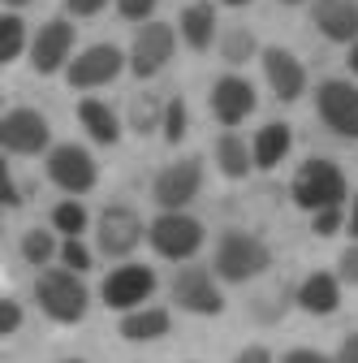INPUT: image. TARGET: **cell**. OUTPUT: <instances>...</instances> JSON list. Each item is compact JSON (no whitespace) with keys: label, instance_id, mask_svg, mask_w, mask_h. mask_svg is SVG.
I'll list each match as a JSON object with an SVG mask.
<instances>
[{"label":"cell","instance_id":"25","mask_svg":"<svg viewBox=\"0 0 358 363\" xmlns=\"http://www.w3.org/2000/svg\"><path fill=\"white\" fill-rule=\"evenodd\" d=\"M22 48H26V26H22L18 13H5V18H0V61H5V65L18 61Z\"/></svg>","mask_w":358,"mask_h":363},{"label":"cell","instance_id":"6","mask_svg":"<svg viewBox=\"0 0 358 363\" xmlns=\"http://www.w3.org/2000/svg\"><path fill=\"white\" fill-rule=\"evenodd\" d=\"M173 303L182 311H195V315H220L225 311V294H220L216 277L199 264H186L173 277Z\"/></svg>","mask_w":358,"mask_h":363},{"label":"cell","instance_id":"22","mask_svg":"<svg viewBox=\"0 0 358 363\" xmlns=\"http://www.w3.org/2000/svg\"><path fill=\"white\" fill-rule=\"evenodd\" d=\"M182 39L190 43L195 52L212 48V39H216V9L207 5V0H199V5H186V9H182Z\"/></svg>","mask_w":358,"mask_h":363},{"label":"cell","instance_id":"23","mask_svg":"<svg viewBox=\"0 0 358 363\" xmlns=\"http://www.w3.org/2000/svg\"><path fill=\"white\" fill-rule=\"evenodd\" d=\"M216 164H220V173L225 177H246L250 173V164H255V152L238 139V134H220L216 139Z\"/></svg>","mask_w":358,"mask_h":363},{"label":"cell","instance_id":"2","mask_svg":"<svg viewBox=\"0 0 358 363\" xmlns=\"http://www.w3.org/2000/svg\"><path fill=\"white\" fill-rule=\"evenodd\" d=\"M35 298H39V307L48 311L57 325H78L82 315H86V303H91L86 286L78 281V272H69V268H48V272H39Z\"/></svg>","mask_w":358,"mask_h":363},{"label":"cell","instance_id":"36","mask_svg":"<svg viewBox=\"0 0 358 363\" xmlns=\"http://www.w3.org/2000/svg\"><path fill=\"white\" fill-rule=\"evenodd\" d=\"M285 363H337V359H328V354H320V350L298 346V350H289V354H285Z\"/></svg>","mask_w":358,"mask_h":363},{"label":"cell","instance_id":"9","mask_svg":"<svg viewBox=\"0 0 358 363\" xmlns=\"http://www.w3.org/2000/svg\"><path fill=\"white\" fill-rule=\"evenodd\" d=\"M48 177L57 182L65 195H86L96 186V160H91V152L78 147V143H61V147L48 152Z\"/></svg>","mask_w":358,"mask_h":363},{"label":"cell","instance_id":"14","mask_svg":"<svg viewBox=\"0 0 358 363\" xmlns=\"http://www.w3.org/2000/svg\"><path fill=\"white\" fill-rule=\"evenodd\" d=\"M69 48H74V26L65 18L43 22L39 35H35V43H30V65H35V74H57L69 61Z\"/></svg>","mask_w":358,"mask_h":363},{"label":"cell","instance_id":"24","mask_svg":"<svg viewBox=\"0 0 358 363\" xmlns=\"http://www.w3.org/2000/svg\"><path fill=\"white\" fill-rule=\"evenodd\" d=\"M255 52H259V43H255V35L246 26H229L225 35H220V57H225L229 65H246Z\"/></svg>","mask_w":358,"mask_h":363},{"label":"cell","instance_id":"17","mask_svg":"<svg viewBox=\"0 0 358 363\" xmlns=\"http://www.w3.org/2000/svg\"><path fill=\"white\" fill-rule=\"evenodd\" d=\"M311 22L333 43H358V0H316Z\"/></svg>","mask_w":358,"mask_h":363},{"label":"cell","instance_id":"11","mask_svg":"<svg viewBox=\"0 0 358 363\" xmlns=\"http://www.w3.org/2000/svg\"><path fill=\"white\" fill-rule=\"evenodd\" d=\"M151 290H156V272L147 264H121L104 277V303L117 307V311L143 307L151 298Z\"/></svg>","mask_w":358,"mask_h":363},{"label":"cell","instance_id":"10","mask_svg":"<svg viewBox=\"0 0 358 363\" xmlns=\"http://www.w3.org/2000/svg\"><path fill=\"white\" fill-rule=\"evenodd\" d=\"M199 186H203V164H199V156L173 160V164L160 169V177H156V203H160L164 212H182V208L199 195Z\"/></svg>","mask_w":358,"mask_h":363},{"label":"cell","instance_id":"20","mask_svg":"<svg viewBox=\"0 0 358 363\" xmlns=\"http://www.w3.org/2000/svg\"><path fill=\"white\" fill-rule=\"evenodd\" d=\"M168 311L164 307H134L125 311V320H121V337L125 342H156L168 333Z\"/></svg>","mask_w":358,"mask_h":363},{"label":"cell","instance_id":"21","mask_svg":"<svg viewBox=\"0 0 358 363\" xmlns=\"http://www.w3.org/2000/svg\"><path fill=\"white\" fill-rule=\"evenodd\" d=\"M78 117H82L86 134H91L96 143L112 147V143L121 139V121H117V113H112L104 100H82V104H78Z\"/></svg>","mask_w":358,"mask_h":363},{"label":"cell","instance_id":"5","mask_svg":"<svg viewBox=\"0 0 358 363\" xmlns=\"http://www.w3.org/2000/svg\"><path fill=\"white\" fill-rule=\"evenodd\" d=\"M143 234H147L143 216L134 212V208H121V203L104 208L100 220H96V242H100V251H104L108 259H125L134 247L143 242Z\"/></svg>","mask_w":358,"mask_h":363},{"label":"cell","instance_id":"16","mask_svg":"<svg viewBox=\"0 0 358 363\" xmlns=\"http://www.w3.org/2000/svg\"><path fill=\"white\" fill-rule=\"evenodd\" d=\"M263 74H267V86L277 91V100L285 104L306 91V69L289 48H263Z\"/></svg>","mask_w":358,"mask_h":363},{"label":"cell","instance_id":"28","mask_svg":"<svg viewBox=\"0 0 358 363\" xmlns=\"http://www.w3.org/2000/svg\"><path fill=\"white\" fill-rule=\"evenodd\" d=\"M129 125L139 130V134H151L156 125H164V108L151 96H139V100H134V108H129Z\"/></svg>","mask_w":358,"mask_h":363},{"label":"cell","instance_id":"19","mask_svg":"<svg viewBox=\"0 0 358 363\" xmlns=\"http://www.w3.org/2000/svg\"><path fill=\"white\" fill-rule=\"evenodd\" d=\"M289 147H294V130L285 125V121H267L259 134H255V164L259 169H277L285 156H289Z\"/></svg>","mask_w":358,"mask_h":363},{"label":"cell","instance_id":"18","mask_svg":"<svg viewBox=\"0 0 358 363\" xmlns=\"http://www.w3.org/2000/svg\"><path fill=\"white\" fill-rule=\"evenodd\" d=\"M337 303H341V277H333V272H311L298 286V307L311 315H333Z\"/></svg>","mask_w":358,"mask_h":363},{"label":"cell","instance_id":"38","mask_svg":"<svg viewBox=\"0 0 358 363\" xmlns=\"http://www.w3.org/2000/svg\"><path fill=\"white\" fill-rule=\"evenodd\" d=\"M233 363H272V354H267L263 346H246V350H242Z\"/></svg>","mask_w":358,"mask_h":363},{"label":"cell","instance_id":"27","mask_svg":"<svg viewBox=\"0 0 358 363\" xmlns=\"http://www.w3.org/2000/svg\"><path fill=\"white\" fill-rule=\"evenodd\" d=\"M22 255H26V264L43 268V264H48V259L57 255L52 234H48V230H26V234H22Z\"/></svg>","mask_w":358,"mask_h":363},{"label":"cell","instance_id":"3","mask_svg":"<svg viewBox=\"0 0 358 363\" xmlns=\"http://www.w3.org/2000/svg\"><path fill=\"white\" fill-rule=\"evenodd\" d=\"M345 199V173L333 160H306L294 177V203L306 212H320V208H341Z\"/></svg>","mask_w":358,"mask_h":363},{"label":"cell","instance_id":"39","mask_svg":"<svg viewBox=\"0 0 358 363\" xmlns=\"http://www.w3.org/2000/svg\"><path fill=\"white\" fill-rule=\"evenodd\" d=\"M5 208H22V191H18V182H13V177L5 182Z\"/></svg>","mask_w":358,"mask_h":363},{"label":"cell","instance_id":"33","mask_svg":"<svg viewBox=\"0 0 358 363\" xmlns=\"http://www.w3.org/2000/svg\"><path fill=\"white\" fill-rule=\"evenodd\" d=\"M311 225H316V234H320V238H333V234L341 230V208H320Z\"/></svg>","mask_w":358,"mask_h":363},{"label":"cell","instance_id":"4","mask_svg":"<svg viewBox=\"0 0 358 363\" xmlns=\"http://www.w3.org/2000/svg\"><path fill=\"white\" fill-rule=\"evenodd\" d=\"M147 238H151L156 255H164V259H190L203 247V225L186 212H160L147 225Z\"/></svg>","mask_w":358,"mask_h":363},{"label":"cell","instance_id":"13","mask_svg":"<svg viewBox=\"0 0 358 363\" xmlns=\"http://www.w3.org/2000/svg\"><path fill=\"white\" fill-rule=\"evenodd\" d=\"M121 65H125V52L117 48V43H91L86 52H78L74 61H69V86H104V82H112L117 74H121Z\"/></svg>","mask_w":358,"mask_h":363},{"label":"cell","instance_id":"31","mask_svg":"<svg viewBox=\"0 0 358 363\" xmlns=\"http://www.w3.org/2000/svg\"><path fill=\"white\" fill-rule=\"evenodd\" d=\"M117 13L129 22H151L156 13V0H117Z\"/></svg>","mask_w":358,"mask_h":363},{"label":"cell","instance_id":"35","mask_svg":"<svg viewBox=\"0 0 358 363\" xmlns=\"http://www.w3.org/2000/svg\"><path fill=\"white\" fill-rule=\"evenodd\" d=\"M108 5V0H65V9L74 13V18H91V13H100Z\"/></svg>","mask_w":358,"mask_h":363},{"label":"cell","instance_id":"34","mask_svg":"<svg viewBox=\"0 0 358 363\" xmlns=\"http://www.w3.org/2000/svg\"><path fill=\"white\" fill-rule=\"evenodd\" d=\"M337 277L350 281V286H358V242L341 251V259H337Z\"/></svg>","mask_w":358,"mask_h":363},{"label":"cell","instance_id":"15","mask_svg":"<svg viewBox=\"0 0 358 363\" xmlns=\"http://www.w3.org/2000/svg\"><path fill=\"white\" fill-rule=\"evenodd\" d=\"M212 113L216 121H225V125H238L255 113V86L238 74H225V78H216L212 86Z\"/></svg>","mask_w":358,"mask_h":363},{"label":"cell","instance_id":"30","mask_svg":"<svg viewBox=\"0 0 358 363\" xmlns=\"http://www.w3.org/2000/svg\"><path fill=\"white\" fill-rule=\"evenodd\" d=\"M61 264L69 272H86V268H91V251L82 247V238H65L61 242Z\"/></svg>","mask_w":358,"mask_h":363},{"label":"cell","instance_id":"45","mask_svg":"<svg viewBox=\"0 0 358 363\" xmlns=\"http://www.w3.org/2000/svg\"><path fill=\"white\" fill-rule=\"evenodd\" d=\"M61 363H82V359H61Z\"/></svg>","mask_w":358,"mask_h":363},{"label":"cell","instance_id":"7","mask_svg":"<svg viewBox=\"0 0 358 363\" xmlns=\"http://www.w3.org/2000/svg\"><path fill=\"white\" fill-rule=\"evenodd\" d=\"M0 143H5V152H13V156H35V152H43L52 143V125L35 108H13V113L0 117Z\"/></svg>","mask_w":358,"mask_h":363},{"label":"cell","instance_id":"40","mask_svg":"<svg viewBox=\"0 0 358 363\" xmlns=\"http://www.w3.org/2000/svg\"><path fill=\"white\" fill-rule=\"evenodd\" d=\"M350 234L358 238V195H354V216H350Z\"/></svg>","mask_w":358,"mask_h":363},{"label":"cell","instance_id":"41","mask_svg":"<svg viewBox=\"0 0 358 363\" xmlns=\"http://www.w3.org/2000/svg\"><path fill=\"white\" fill-rule=\"evenodd\" d=\"M350 69L358 74V43H354V48H350Z\"/></svg>","mask_w":358,"mask_h":363},{"label":"cell","instance_id":"8","mask_svg":"<svg viewBox=\"0 0 358 363\" xmlns=\"http://www.w3.org/2000/svg\"><path fill=\"white\" fill-rule=\"evenodd\" d=\"M316 108L320 117L341 134V139H358V86L345 78H328L316 91Z\"/></svg>","mask_w":358,"mask_h":363},{"label":"cell","instance_id":"43","mask_svg":"<svg viewBox=\"0 0 358 363\" xmlns=\"http://www.w3.org/2000/svg\"><path fill=\"white\" fill-rule=\"evenodd\" d=\"M5 5H9V9H22V5H30V0H5Z\"/></svg>","mask_w":358,"mask_h":363},{"label":"cell","instance_id":"26","mask_svg":"<svg viewBox=\"0 0 358 363\" xmlns=\"http://www.w3.org/2000/svg\"><path fill=\"white\" fill-rule=\"evenodd\" d=\"M52 230H61L65 238H82V230H86V208L74 203V199L57 203V212H52Z\"/></svg>","mask_w":358,"mask_h":363},{"label":"cell","instance_id":"37","mask_svg":"<svg viewBox=\"0 0 358 363\" xmlns=\"http://www.w3.org/2000/svg\"><path fill=\"white\" fill-rule=\"evenodd\" d=\"M337 363H358V333H345V337H341Z\"/></svg>","mask_w":358,"mask_h":363},{"label":"cell","instance_id":"29","mask_svg":"<svg viewBox=\"0 0 358 363\" xmlns=\"http://www.w3.org/2000/svg\"><path fill=\"white\" fill-rule=\"evenodd\" d=\"M186 125H190V117H186V100H168L164 104V139L168 143H182L186 139Z\"/></svg>","mask_w":358,"mask_h":363},{"label":"cell","instance_id":"12","mask_svg":"<svg viewBox=\"0 0 358 363\" xmlns=\"http://www.w3.org/2000/svg\"><path fill=\"white\" fill-rule=\"evenodd\" d=\"M173 48H177L173 26H164V22H143V30L134 35V48H129V69L139 74V78H151V74H160V69L168 65Z\"/></svg>","mask_w":358,"mask_h":363},{"label":"cell","instance_id":"42","mask_svg":"<svg viewBox=\"0 0 358 363\" xmlns=\"http://www.w3.org/2000/svg\"><path fill=\"white\" fill-rule=\"evenodd\" d=\"M220 5H233V9H242V5H250V0H220Z\"/></svg>","mask_w":358,"mask_h":363},{"label":"cell","instance_id":"32","mask_svg":"<svg viewBox=\"0 0 358 363\" xmlns=\"http://www.w3.org/2000/svg\"><path fill=\"white\" fill-rule=\"evenodd\" d=\"M22 329V303L18 298H5V303H0V333H18Z\"/></svg>","mask_w":358,"mask_h":363},{"label":"cell","instance_id":"1","mask_svg":"<svg viewBox=\"0 0 358 363\" xmlns=\"http://www.w3.org/2000/svg\"><path fill=\"white\" fill-rule=\"evenodd\" d=\"M267 264H272V251L263 247V238L246 234V230H225L216 242V277H225L233 286L259 277V272H267Z\"/></svg>","mask_w":358,"mask_h":363},{"label":"cell","instance_id":"44","mask_svg":"<svg viewBox=\"0 0 358 363\" xmlns=\"http://www.w3.org/2000/svg\"><path fill=\"white\" fill-rule=\"evenodd\" d=\"M281 5H302V0H281Z\"/></svg>","mask_w":358,"mask_h":363}]
</instances>
